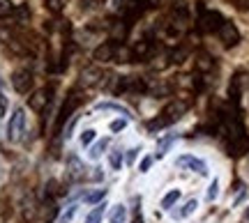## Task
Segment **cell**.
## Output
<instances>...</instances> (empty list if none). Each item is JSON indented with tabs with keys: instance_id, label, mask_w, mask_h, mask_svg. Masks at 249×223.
Returning <instances> with one entry per match:
<instances>
[{
	"instance_id": "obj_1",
	"label": "cell",
	"mask_w": 249,
	"mask_h": 223,
	"mask_svg": "<svg viewBox=\"0 0 249 223\" xmlns=\"http://www.w3.org/2000/svg\"><path fill=\"white\" fill-rule=\"evenodd\" d=\"M81 101H83V97H81L79 90H74L70 97L65 99V104H62L60 113H58V117H55V134H62V127L67 125L70 115H74V111H76V106H79Z\"/></svg>"
},
{
	"instance_id": "obj_2",
	"label": "cell",
	"mask_w": 249,
	"mask_h": 223,
	"mask_svg": "<svg viewBox=\"0 0 249 223\" xmlns=\"http://www.w3.org/2000/svg\"><path fill=\"white\" fill-rule=\"evenodd\" d=\"M224 26V18L219 12H213V9H208V12H201V16H198V23L196 28L201 30V32H219V28Z\"/></svg>"
},
{
	"instance_id": "obj_3",
	"label": "cell",
	"mask_w": 249,
	"mask_h": 223,
	"mask_svg": "<svg viewBox=\"0 0 249 223\" xmlns=\"http://www.w3.org/2000/svg\"><path fill=\"white\" fill-rule=\"evenodd\" d=\"M26 131V111L23 108H17L14 115L9 117V125H7V138L9 141H18Z\"/></svg>"
},
{
	"instance_id": "obj_4",
	"label": "cell",
	"mask_w": 249,
	"mask_h": 223,
	"mask_svg": "<svg viewBox=\"0 0 249 223\" xmlns=\"http://www.w3.org/2000/svg\"><path fill=\"white\" fill-rule=\"evenodd\" d=\"M187 108H189V104H187V101H180V99L169 101V104H166V108L161 111V120H164L166 125H173V122H178L180 117L185 115Z\"/></svg>"
},
{
	"instance_id": "obj_5",
	"label": "cell",
	"mask_w": 249,
	"mask_h": 223,
	"mask_svg": "<svg viewBox=\"0 0 249 223\" xmlns=\"http://www.w3.org/2000/svg\"><path fill=\"white\" fill-rule=\"evenodd\" d=\"M176 166L192 170V173H196V175H208V163H205L203 159L194 157V154H182V157H178Z\"/></svg>"
},
{
	"instance_id": "obj_6",
	"label": "cell",
	"mask_w": 249,
	"mask_h": 223,
	"mask_svg": "<svg viewBox=\"0 0 249 223\" xmlns=\"http://www.w3.org/2000/svg\"><path fill=\"white\" fill-rule=\"evenodd\" d=\"M219 39H222V44L226 48H233L240 42V32H238V28L233 26L231 21H224V26L219 28Z\"/></svg>"
},
{
	"instance_id": "obj_7",
	"label": "cell",
	"mask_w": 249,
	"mask_h": 223,
	"mask_svg": "<svg viewBox=\"0 0 249 223\" xmlns=\"http://www.w3.org/2000/svg\"><path fill=\"white\" fill-rule=\"evenodd\" d=\"M226 150L231 157H242V154H247L249 152V136L247 134H240L231 138V141H226Z\"/></svg>"
},
{
	"instance_id": "obj_8",
	"label": "cell",
	"mask_w": 249,
	"mask_h": 223,
	"mask_svg": "<svg viewBox=\"0 0 249 223\" xmlns=\"http://www.w3.org/2000/svg\"><path fill=\"white\" fill-rule=\"evenodd\" d=\"M51 99H53V88H51V85H46V88L37 90L35 95L30 97V101H28V104H30V108H33V111H44V106L51 101Z\"/></svg>"
},
{
	"instance_id": "obj_9",
	"label": "cell",
	"mask_w": 249,
	"mask_h": 223,
	"mask_svg": "<svg viewBox=\"0 0 249 223\" xmlns=\"http://www.w3.org/2000/svg\"><path fill=\"white\" fill-rule=\"evenodd\" d=\"M12 85H14L17 92L26 95L28 90L33 88V72H28V69H18V72L12 76Z\"/></svg>"
},
{
	"instance_id": "obj_10",
	"label": "cell",
	"mask_w": 249,
	"mask_h": 223,
	"mask_svg": "<svg viewBox=\"0 0 249 223\" xmlns=\"http://www.w3.org/2000/svg\"><path fill=\"white\" fill-rule=\"evenodd\" d=\"M113 55H116V44H113V42H104V44H99L97 48H95L92 58H95L97 63H111Z\"/></svg>"
},
{
	"instance_id": "obj_11",
	"label": "cell",
	"mask_w": 249,
	"mask_h": 223,
	"mask_svg": "<svg viewBox=\"0 0 249 223\" xmlns=\"http://www.w3.org/2000/svg\"><path fill=\"white\" fill-rule=\"evenodd\" d=\"M102 79H104V72L99 67H88V69L81 72V85H88V88L97 85Z\"/></svg>"
},
{
	"instance_id": "obj_12",
	"label": "cell",
	"mask_w": 249,
	"mask_h": 223,
	"mask_svg": "<svg viewBox=\"0 0 249 223\" xmlns=\"http://www.w3.org/2000/svg\"><path fill=\"white\" fill-rule=\"evenodd\" d=\"M67 175H70V179H74V182H79V179L86 177V168H83V163H81L79 157H70V161H67Z\"/></svg>"
},
{
	"instance_id": "obj_13",
	"label": "cell",
	"mask_w": 249,
	"mask_h": 223,
	"mask_svg": "<svg viewBox=\"0 0 249 223\" xmlns=\"http://www.w3.org/2000/svg\"><path fill=\"white\" fill-rule=\"evenodd\" d=\"M213 67H214V60H213V55L210 53H205V51H201V53L196 55V69L198 72H213Z\"/></svg>"
},
{
	"instance_id": "obj_14",
	"label": "cell",
	"mask_w": 249,
	"mask_h": 223,
	"mask_svg": "<svg viewBox=\"0 0 249 223\" xmlns=\"http://www.w3.org/2000/svg\"><path fill=\"white\" fill-rule=\"evenodd\" d=\"M152 51V44L150 42H145V39H141V42H136V44L132 46V55L134 60H143V58H148Z\"/></svg>"
},
{
	"instance_id": "obj_15",
	"label": "cell",
	"mask_w": 249,
	"mask_h": 223,
	"mask_svg": "<svg viewBox=\"0 0 249 223\" xmlns=\"http://www.w3.org/2000/svg\"><path fill=\"white\" fill-rule=\"evenodd\" d=\"M113 63H134V55H132V48H127L123 44H116V55H113Z\"/></svg>"
},
{
	"instance_id": "obj_16",
	"label": "cell",
	"mask_w": 249,
	"mask_h": 223,
	"mask_svg": "<svg viewBox=\"0 0 249 223\" xmlns=\"http://www.w3.org/2000/svg\"><path fill=\"white\" fill-rule=\"evenodd\" d=\"M196 207H198V200H187L185 205H182V209L180 212H176V219H187V216H192L196 212Z\"/></svg>"
},
{
	"instance_id": "obj_17",
	"label": "cell",
	"mask_w": 249,
	"mask_h": 223,
	"mask_svg": "<svg viewBox=\"0 0 249 223\" xmlns=\"http://www.w3.org/2000/svg\"><path fill=\"white\" fill-rule=\"evenodd\" d=\"M124 214H127L124 205H113L111 214H108V221L111 223H124Z\"/></svg>"
},
{
	"instance_id": "obj_18",
	"label": "cell",
	"mask_w": 249,
	"mask_h": 223,
	"mask_svg": "<svg viewBox=\"0 0 249 223\" xmlns=\"http://www.w3.org/2000/svg\"><path fill=\"white\" fill-rule=\"evenodd\" d=\"M178 200H180V191H178V189H173V191H169L166 196L161 198V207H164V209H171V207L176 205Z\"/></svg>"
},
{
	"instance_id": "obj_19",
	"label": "cell",
	"mask_w": 249,
	"mask_h": 223,
	"mask_svg": "<svg viewBox=\"0 0 249 223\" xmlns=\"http://www.w3.org/2000/svg\"><path fill=\"white\" fill-rule=\"evenodd\" d=\"M104 203H99L92 212H88V216H86V223H102V216H104Z\"/></svg>"
},
{
	"instance_id": "obj_20",
	"label": "cell",
	"mask_w": 249,
	"mask_h": 223,
	"mask_svg": "<svg viewBox=\"0 0 249 223\" xmlns=\"http://www.w3.org/2000/svg\"><path fill=\"white\" fill-rule=\"evenodd\" d=\"M173 141H176V136L171 134V136H164L160 143H157V157H160V159L164 157V154H166V152H169V147L173 145Z\"/></svg>"
},
{
	"instance_id": "obj_21",
	"label": "cell",
	"mask_w": 249,
	"mask_h": 223,
	"mask_svg": "<svg viewBox=\"0 0 249 223\" xmlns=\"http://www.w3.org/2000/svg\"><path fill=\"white\" fill-rule=\"evenodd\" d=\"M97 111H116V113H120L123 117L129 115V111L124 106H118V104H111V101H104V104H97Z\"/></svg>"
},
{
	"instance_id": "obj_22",
	"label": "cell",
	"mask_w": 249,
	"mask_h": 223,
	"mask_svg": "<svg viewBox=\"0 0 249 223\" xmlns=\"http://www.w3.org/2000/svg\"><path fill=\"white\" fill-rule=\"evenodd\" d=\"M111 35H113V39H124V35H127V26H124V21H116L113 26H111Z\"/></svg>"
},
{
	"instance_id": "obj_23",
	"label": "cell",
	"mask_w": 249,
	"mask_h": 223,
	"mask_svg": "<svg viewBox=\"0 0 249 223\" xmlns=\"http://www.w3.org/2000/svg\"><path fill=\"white\" fill-rule=\"evenodd\" d=\"M108 163H111V168H113V170H120V168H123V152H120V150L111 152V157H108Z\"/></svg>"
},
{
	"instance_id": "obj_24",
	"label": "cell",
	"mask_w": 249,
	"mask_h": 223,
	"mask_svg": "<svg viewBox=\"0 0 249 223\" xmlns=\"http://www.w3.org/2000/svg\"><path fill=\"white\" fill-rule=\"evenodd\" d=\"M44 5L49 12H53V14H60L62 9H65V0H44Z\"/></svg>"
},
{
	"instance_id": "obj_25",
	"label": "cell",
	"mask_w": 249,
	"mask_h": 223,
	"mask_svg": "<svg viewBox=\"0 0 249 223\" xmlns=\"http://www.w3.org/2000/svg\"><path fill=\"white\" fill-rule=\"evenodd\" d=\"M14 14V5L12 0H0V18H7Z\"/></svg>"
},
{
	"instance_id": "obj_26",
	"label": "cell",
	"mask_w": 249,
	"mask_h": 223,
	"mask_svg": "<svg viewBox=\"0 0 249 223\" xmlns=\"http://www.w3.org/2000/svg\"><path fill=\"white\" fill-rule=\"evenodd\" d=\"M95 138H97V131H95V129H86V131L81 134V145L88 147L90 143H95Z\"/></svg>"
},
{
	"instance_id": "obj_27",
	"label": "cell",
	"mask_w": 249,
	"mask_h": 223,
	"mask_svg": "<svg viewBox=\"0 0 249 223\" xmlns=\"http://www.w3.org/2000/svg\"><path fill=\"white\" fill-rule=\"evenodd\" d=\"M104 196H107V191H104V189L92 191V193H88V196H86V203H88V205H95V203H99V200H102Z\"/></svg>"
},
{
	"instance_id": "obj_28",
	"label": "cell",
	"mask_w": 249,
	"mask_h": 223,
	"mask_svg": "<svg viewBox=\"0 0 249 223\" xmlns=\"http://www.w3.org/2000/svg\"><path fill=\"white\" fill-rule=\"evenodd\" d=\"M14 16H17V21H18V23H26V21H28V16H30V12H28V7H26V5H21V7H17V9H14Z\"/></svg>"
},
{
	"instance_id": "obj_29",
	"label": "cell",
	"mask_w": 249,
	"mask_h": 223,
	"mask_svg": "<svg viewBox=\"0 0 249 223\" xmlns=\"http://www.w3.org/2000/svg\"><path fill=\"white\" fill-rule=\"evenodd\" d=\"M74 214H76V203H71V205L65 209V214L60 216V221H58V223H70L71 219H74Z\"/></svg>"
},
{
	"instance_id": "obj_30",
	"label": "cell",
	"mask_w": 249,
	"mask_h": 223,
	"mask_svg": "<svg viewBox=\"0 0 249 223\" xmlns=\"http://www.w3.org/2000/svg\"><path fill=\"white\" fill-rule=\"evenodd\" d=\"M127 122H129L127 117H118V120H113V122H111V131H113V134L123 131L124 127H127Z\"/></svg>"
},
{
	"instance_id": "obj_31",
	"label": "cell",
	"mask_w": 249,
	"mask_h": 223,
	"mask_svg": "<svg viewBox=\"0 0 249 223\" xmlns=\"http://www.w3.org/2000/svg\"><path fill=\"white\" fill-rule=\"evenodd\" d=\"M104 147H107V141H99V143L90 150V159H99V157H102V152H104Z\"/></svg>"
},
{
	"instance_id": "obj_32",
	"label": "cell",
	"mask_w": 249,
	"mask_h": 223,
	"mask_svg": "<svg viewBox=\"0 0 249 223\" xmlns=\"http://www.w3.org/2000/svg\"><path fill=\"white\" fill-rule=\"evenodd\" d=\"M46 191L51 193V196H58V193H62V189H60V184L55 182V179H51V182H46Z\"/></svg>"
},
{
	"instance_id": "obj_33",
	"label": "cell",
	"mask_w": 249,
	"mask_h": 223,
	"mask_svg": "<svg viewBox=\"0 0 249 223\" xmlns=\"http://www.w3.org/2000/svg\"><path fill=\"white\" fill-rule=\"evenodd\" d=\"M217 196H219V182L213 179V184H210V189H208V200H214Z\"/></svg>"
},
{
	"instance_id": "obj_34",
	"label": "cell",
	"mask_w": 249,
	"mask_h": 223,
	"mask_svg": "<svg viewBox=\"0 0 249 223\" xmlns=\"http://www.w3.org/2000/svg\"><path fill=\"white\" fill-rule=\"evenodd\" d=\"M139 147H132V150H127V154H124V163H127V166H132L134 163V159H136V154H139Z\"/></svg>"
},
{
	"instance_id": "obj_35",
	"label": "cell",
	"mask_w": 249,
	"mask_h": 223,
	"mask_svg": "<svg viewBox=\"0 0 249 223\" xmlns=\"http://www.w3.org/2000/svg\"><path fill=\"white\" fill-rule=\"evenodd\" d=\"M74 125H76V115H74L70 122H67V125L62 127V134H65V138H70V136H71V129H74Z\"/></svg>"
},
{
	"instance_id": "obj_36",
	"label": "cell",
	"mask_w": 249,
	"mask_h": 223,
	"mask_svg": "<svg viewBox=\"0 0 249 223\" xmlns=\"http://www.w3.org/2000/svg\"><path fill=\"white\" fill-rule=\"evenodd\" d=\"M150 166H152V157H143V161L139 163V170H141V173H148Z\"/></svg>"
},
{
	"instance_id": "obj_37",
	"label": "cell",
	"mask_w": 249,
	"mask_h": 223,
	"mask_svg": "<svg viewBox=\"0 0 249 223\" xmlns=\"http://www.w3.org/2000/svg\"><path fill=\"white\" fill-rule=\"evenodd\" d=\"M187 55V51L185 48H180V51H176V53L171 55V60H173V63H182V58H185Z\"/></svg>"
},
{
	"instance_id": "obj_38",
	"label": "cell",
	"mask_w": 249,
	"mask_h": 223,
	"mask_svg": "<svg viewBox=\"0 0 249 223\" xmlns=\"http://www.w3.org/2000/svg\"><path fill=\"white\" fill-rule=\"evenodd\" d=\"M141 5H145V7H157L160 0H141Z\"/></svg>"
},
{
	"instance_id": "obj_39",
	"label": "cell",
	"mask_w": 249,
	"mask_h": 223,
	"mask_svg": "<svg viewBox=\"0 0 249 223\" xmlns=\"http://www.w3.org/2000/svg\"><path fill=\"white\" fill-rule=\"evenodd\" d=\"M132 223H143V219H141V214H136V216H134V221Z\"/></svg>"
},
{
	"instance_id": "obj_40",
	"label": "cell",
	"mask_w": 249,
	"mask_h": 223,
	"mask_svg": "<svg viewBox=\"0 0 249 223\" xmlns=\"http://www.w3.org/2000/svg\"><path fill=\"white\" fill-rule=\"evenodd\" d=\"M245 221L249 223V207H247V212H245Z\"/></svg>"
}]
</instances>
